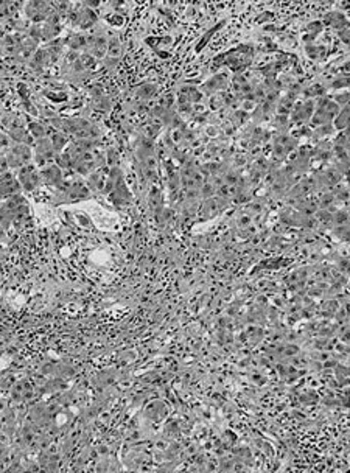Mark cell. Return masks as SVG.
Returning a JSON list of instances; mask_svg holds the SVG:
<instances>
[{
	"label": "cell",
	"mask_w": 350,
	"mask_h": 473,
	"mask_svg": "<svg viewBox=\"0 0 350 473\" xmlns=\"http://www.w3.org/2000/svg\"><path fill=\"white\" fill-rule=\"evenodd\" d=\"M30 159V150L27 146H17L11 150L10 156H8V162L11 167H19L20 164H24Z\"/></svg>",
	"instance_id": "obj_1"
},
{
	"label": "cell",
	"mask_w": 350,
	"mask_h": 473,
	"mask_svg": "<svg viewBox=\"0 0 350 473\" xmlns=\"http://www.w3.org/2000/svg\"><path fill=\"white\" fill-rule=\"evenodd\" d=\"M20 179H22V184H24L28 190H32L36 186V182H38V174H36V172L32 167H25L20 170Z\"/></svg>",
	"instance_id": "obj_2"
}]
</instances>
